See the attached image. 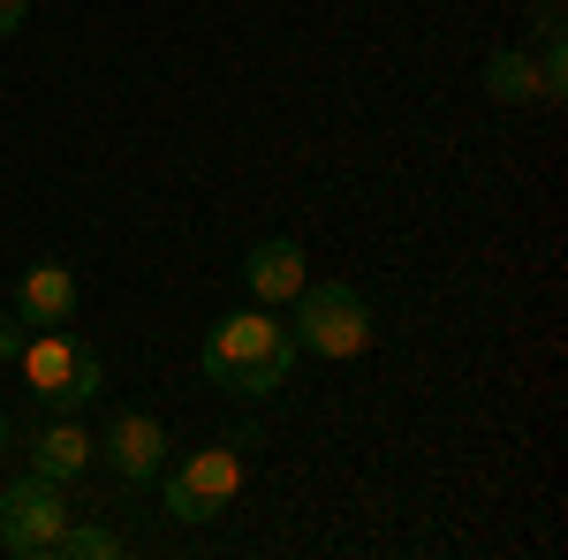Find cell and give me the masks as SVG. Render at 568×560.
Instances as JSON below:
<instances>
[{
    "label": "cell",
    "mask_w": 568,
    "mask_h": 560,
    "mask_svg": "<svg viewBox=\"0 0 568 560\" xmlns=\"http://www.w3.org/2000/svg\"><path fill=\"white\" fill-rule=\"evenodd\" d=\"M296 356H304V348H296V334H288V326H281V318L258 303V310L220 318L213 334H205V356H197V364H205V379H213V387L251 394V401H258V394H281V387H288Z\"/></svg>",
    "instance_id": "6da1fadb"
},
{
    "label": "cell",
    "mask_w": 568,
    "mask_h": 560,
    "mask_svg": "<svg viewBox=\"0 0 568 560\" xmlns=\"http://www.w3.org/2000/svg\"><path fill=\"white\" fill-rule=\"evenodd\" d=\"M16 364H23L31 394H39L53 417H77V409H84V401H99V387H106V364H99V348L77 342V334H61V326H39V334H23Z\"/></svg>",
    "instance_id": "7a4b0ae2"
},
{
    "label": "cell",
    "mask_w": 568,
    "mask_h": 560,
    "mask_svg": "<svg viewBox=\"0 0 568 560\" xmlns=\"http://www.w3.org/2000/svg\"><path fill=\"white\" fill-rule=\"evenodd\" d=\"M288 334L304 356H326V364H349L372 348V303L356 296L349 281H304V296L288 303Z\"/></svg>",
    "instance_id": "3957f363"
},
{
    "label": "cell",
    "mask_w": 568,
    "mask_h": 560,
    "mask_svg": "<svg viewBox=\"0 0 568 560\" xmlns=\"http://www.w3.org/2000/svg\"><path fill=\"white\" fill-rule=\"evenodd\" d=\"M243 447L251 439H220V447L182 455L175 470H160V508L175 522H213L220 508H235V492H243Z\"/></svg>",
    "instance_id": "277c9868"
},
{
    "label": "cell",
    "mask_w": 568,
    "mask_h": 560,
    "mask_svg": "<svg viewBox=\"0 0 568 560\" xmlns=\"http://www.w3.org/2000/svg\"><path fill=\"white\" fill-rule=\"evenodd\" d=\"M69 485L23 470L16 485H0V553L16 560H53V538L69 530Z\"/></svg>",
    "instance_id": "5b68a950"
},
{
    "label": "cell",
    "mask_w": 568,
    "mask_h": 560,
    "mask_svg": "<svg viewBox=\"0 0 568 560\" xmlns=\"http://www.w3.org/2000/svg\"><path fill=\"white\" fill-rule=\"evenodd\" d=\"M99 462L122 485H160V470H168V425L152 409H114L106 431H99Z\"/></svg>",
    "instance_id": "8992f818"
},
{
    "label": "cell",
    "mask_w": 568,
    "mask_h": 560,
    "mask_svg": "<svg viewBox=\"0 0 568 560\" xmlns=\"http://www.w3.org/2000/svg\"><path fill=\"white\" fill-rule=\"evenodd\" d=\"M311 281V258L304 243H288V235H265V243H251V258H243V288L265 303V310H281V303H296Z\"/></svg>",
    "instance_id": "52a82bcc"
},
{
    "label": "cell",
    "mask_w": 568,
    "mask_h": 560,
    "mask_svg": "<svg viewBox=\"0 0 568 560\" xmlns=\"http://www.w3.org/2000/svg\"><path fill=\"white\" fill-rule=\"evenodd\" d=\"M16 318L39 334V326H69L77 318V273L61 258H39L23 281H16Z\"/></svg>",
    "instance_id": "ba28073f"
},
{
    "label": "cell",
    "mask_w": 568,
    "mask_h": 560,
    "mask_svg": "<svg viewBox=\"0 0 568 560\" xmlns=\"http://www.w3.org/2000/svg\"><path fill=\"white\" fill-rule=\"evenodd\" d=\"M99 462V439H91L77 417H53V425H39V439H31V470L53 477V485H77V477Z\"/></svg>",
    "instance_id": "9c48e42d"
},
{
    "label": "cell",
    "mask_w": 568,
    "mask_h": 560,
    "mask_svg": "<svg viewBox=\"0 0 568 560\" xmlns=\"http://www.w3.org/2000/svg\"><path fill=\"white\" fill-rule=\"evenodd\" d=\"M485 91H493L500 106H524V99H546V77H538V61H530L524 45H500V53L485 61Z\"/></svg>",
    "instance_id": "30bf717a"
},
{
    "label": "cell",
    "mask_w": 568,
    "mask_h": 560,
    "mask_svg": "<svg viewBox=\"0 0 568 560\" xmlns=\"http://www.w3.org/2000/svg\"><path fill=\"white\" fill-rule=\"evenodd\" d=\"M114 553H122V530H106V522L69 516V530L53 538V560H114Z\"/></svg>",
    "instance_id": "8fae6325"
},
{
    "label": "cell",
    "mask_w": 568,
    "mask_h": 560,
    "mask_svg": "<svg viewBox=\"0 0 568 560\" xmlns=\"http://www.w3.org/2000/svg\"><path fill=\"white\" fill-rule=\"evenodd\" d=\"M23 334H31V326H23L16 310H0V364H16V348H23Z\"/></svg>",
    "instance_id": "7c38bea8"
},
{
    "label": "cell",
    "mask_w": 568,
    "mask_h": 560,
    "mask_svg": "<svg viewBox=\"0 0 568 560\" xmlns=\"http://www.w3.org/2000/svg\"><path fill=\"white\" fill-rule=\"evenodd\" d=\"M31 23V0H0V39H16Z\"/></svg>",
    "instance_id": "4fadbf2b"
},
{
    "label": "cell",
    "mask_w": 568,
    "mask_h": 560,
    "mask_svg": "<svg viewBox=\"0 0 568 560\" xmlns=\"http://www.w3.org/2000/svg\"><path fill=\"white\" fill-rule=\"evenodd\" d=\"M8 447H16V425H8V417H0V455H8Z\"/></svg>",
    "instance_id": "5bb4252c"
}]
</instances>
